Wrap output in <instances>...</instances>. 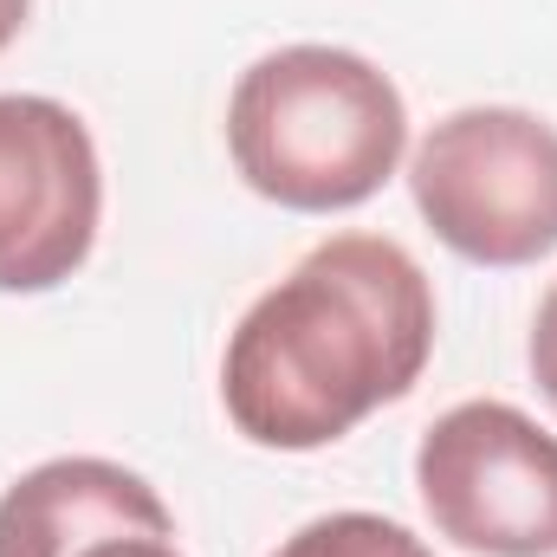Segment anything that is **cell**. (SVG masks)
I'll use <instances>...</instances> for the list:
<instances>
[{"instance_id": "obj_1", "label": "cell", "mask_w": 557, "mask_h": 557, "mask_svg": "<svg viewBox=\"0 0 557 557\" xmlns=\"http://www.w3.org/2000/svg\"><path fill=\"white\" fill-rule=\"evenodd\" d=\"M434 350V292L383 234L311 247L240 318L221 357V396L253 447L311 454L409 396Z\"/></svg>"}, {"instance_id": "obj_2", "label": "cell", "mask_w": 557, "mask_h": 557, "mask_svg": "<svg viewBox=\"0 0 557 557\" xmlns=\"http://www.w3.org/2000/svg\"><path fill=\"white\" fill-rule=\"evenodd\" d=\"M409 143V111L389 72L344 46H285L240 72L227 104V149L278 208L337 214L370 201Z\"/></svg>"}, {"instance_id": "obj_3", "label": "cell", "mask_w": 557, "mask_h": 557, "mask_svg": "<svg viewBox=\"0 0 557 557\" xmlns=\"http://www.w3.org/2000/svg\"><path fill=\"white\" fill-rule=\"evenodd\" d=\"M409 188L434 240L473 267H532L557 247V131L532 111L441 117L409 162Z\"/></svg>"}, {"instance_id": "obj_4", "label": "cell", "mask_w": 557, "mask_h": 557, "mask_svg": "<svg viewBox=\"0 0 557 557\" xmlns=\"http://www.w3.org/2000/svg\"><path fill=\"white\" fill-rule=\"evenodd\" d=\"M421 506L480 557H557V434L512 403H460L421 434Z\"/></svg>"}, {"instance_id": "obj_5", "label": "cell", "mask_w": 557, "mask_h": 557, "mask_svg": "<svg viewBox=\"0 0 557 557\" xmlns=\"http://www.w3.org/2000/svg\"><path fill=\"white\" fill-rule=\"evenodd\" d=\"M104 214L98 143L52 98H0V292H52L91 260Z\"/></svg>"}, {"instance_id": "obj_6", "label": "cell", "mask_w": 557, "mask_h": 557, "mask_svg": "<svg viewBox=\"0 0 557 557\" xmlns=\"http://www.w3.org/2000/svg\"><path fill=\"white\" fill-rule=\"evenodd\" d=\"M149 519H169V506L143 473L117 460L65 454L20 473L0 493V557H72L98 532L149 525Z\"/></svg>"}, {"instance_id": "obj_7", "label": "cell", "mask_w": 557, "mask_h": 557, "mask_svg": "<svg viewBox=\"0 0 557 557\" xmlns=\"http://www.w3.org/2000/svg\"><path fill=\"white\" fill-rule=\"evenodd\" d=\"M273 557H428L409 525L396 519H376V512H331V519H311L298 525Z\"/></svg>"}, {"instance_id": "obj_8", "label": "cell", "mask_w": 557, "mask_h": 557, "mask_svg": "<svg viewBox=\"0 0 557 557\" xmlns=\"http://www.w3.org/2000/svg\"><path fill=\"white\" fill-rule=\"evenodd\" d=\"M72 557H182L175 552V519H149V525L98 532L91 545H78Z\"/></svg>"}, {"instance_id": "obj_9", "label": "cell", "mask_w": 557, "mask_h": 557, "mask_svg": "<svg viewBox=\"0 0 557 557\" xmlns=\"http://www.w3.org/2000/svg\"><path fill=\"white\" fill-rule=\"evenodd\" d=\"M532 376H539L545 403L557 409V285L545 292V305H539V324H532Z\"/></svg>"}, {"instance_id": "obj_10", "label": "cell", "mask_w": 557, "mask_h": 557, "mask_svg": "<svg viewBox=\"0 0 557 557\" xmlns=\"http://www.w3.org/2000/svg\"><path fill=\"white\" fill-rule=\"evenodd\" d=\"M26 7H33V0H0V52L20 39V26H26Z\"/></svg>"}]
</instances>
